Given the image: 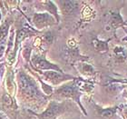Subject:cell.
Returning a JSON list of instances; mask_svg holds the SVG:
<instances>
[{"mask_svg":"<svg viewBox=\"0 0 127 119\" xmlns=\"http://www.w3.org/2000/svg\"><path fill=\"white\" fill-rule=\"evenodd\" d=\"M16 80L18 87V94L22 95V98L27 100H38L41 98H45L34 78L24 70L17 71Z\"/></svg>","mask_w":127,"mask_h":119,"instance_id":"1","label":"cell"},{"mask_svg":"<svg viewBox=\"0 0 127 119\" xmlns=\"http://www.w3.org/2000/svg\"><path fill=\"white\" fill-rule=\"evenodd\" d=\"M54 94H55V95H56V97L67 98V99H72L74 102H76L77 105L80 106L81 110L83 111V113L86 116V112H85V108L82 106L81 101H80V97L82 95V92L79 90L74 79L72 80V81H68V82L61 85L59 87L56 88V90H54Z\"/></svg>","mask_w":127,"mask_h":119,"instance_id":"2","label":"cell"},{"mask_svg":"<svg viewBox=\"0 0 127 119\" xmlns=\"http://www.w3.org/2000/svg\"><path fill=\"white\" fill-rule=\"evenodd\" d=\"M67 102L50 101L47 107L40 114L36 115L38 119H58L68 109Z\"/></svg>","mask_w":127,"mask_h":119,"instance_id":"3","label":"cell"},{"mask_svg":"<svg viewBox=\"0 0 127 119\" xmlns=\"http://www.w3.org/2000/svg\"><path fill=\"white\" fill-rule=\"evenodd\" d=\"M30 63H31V65L34 66V68L37 72H45V71H50V70L63 72L62 69L57 65L51 63L50 61H48L47 59L45 58V55H40V54L34 53L31 56Z\"/></svg>","mask_w":127,"mask_h":119,"instance_id":"4","label":"cell"},{"mask_svg":"<svg viewBox=\"0 0 127 119\" xmlns=\"http://www.w3.org/2000/svg\"><path fill=\"white\" fill-rule=\"evenodd\" d=\"M41 77L45 80L46 83H49L53 85H63L64 83L72 81L75 79V77L70 75H66L64 72H58V71H45L41 72Z\"/></svg>","mask_w":127,"mask_h":119,"instance_id":"5","label":"cell"},{"mask_svg":"<svg viewBox=\"0 0 127 119\" xmlns=\"http://www.w3.org/2000/svg\"><path fill=\"white\" fill-rule=\"evenodd\" d=\"M32 23L35 28L38 30H42L45 28L51 27L57 23L56 18L50 14L46 12H41V13H34L32 17Z\"/></svg>","mask_w":127,"mask_h":119,"instance_id":"6","label":"cell"},{"mask_svg":"<svg viewBox=\"0 0 127 119\" xmlns=\"http://www.w3.org/2000/svg\"><path fill=\"white\" fill-rule=\"evenodd\" d=\"M42 4L43 9L46 10V13L50 14L51 16H53L57 23L59 22V14H58V6L56 5V3L53 1H42L40 2Z\"/></svg>","mask_w":127,"mask_h":119,"instance_id":"7","label":"cell"},{"mask_svg":"<svg viewBox=\"0 0 127 119\" xmlns=\"http://www.w3.org/2000/svg\"><path fill=\"white\" fill-rule=\"evenodd\" d=\"M57 3L61 5V10L64 15L73 13L79 6L78 1H58Z\"/></svg>","mask_w":127,"mask_h":119,"instance_id":"8","label":"cell"},{"mask_svg":"<svg viewBox=\"0 0 127 119\" xmlns=\"http://www.w3.org/2000/svg\"><path fill=\"white\" fill-rule=\"evenodd\" d=\"M5 84H6V89L8 93L12 95L15 90H16V80H15V74L12 69H8L6 71V79H5Z\"/></svg>","mask_w":127,"mask_h":119,"instance_id":"9","label":"cell"},{"mask_svg":"<svg viewBox=\"0 0 127 119\" xmlns=\"http://www.w3.org/2000/svg\"><path fill=\"white\" fill-rule=\"evenodd\" d=\"M96 111L98 116L103 119H110L114 117L116 113L115 107H110V108H102L99 106H96Z\"/></svg>","mask_w":127,"mask_h":119,"instance_id":"10","label":"cell"},{"mask_svg":"<svg viewBox=\"0 0 127 119\" xmlns=\"http://www.w3.org/2000/svg\"><path fill=\"white\" fill-rule=\"evenodd\" d=\"M78 70L81 74H83L84 76H86V77H91V76H94L95 74V70L93 67L92 65L87 63H85V62H80L78 64Z\"/></svg>","mask_w":127,"mask_h":119,"instance_id":"11","label":"cell"},{"mask_svg":"<svg viewBox=\"0 0 127 119\" xmlns=\"http://www.w3.org/2000/svg\"><path fill=\"white\" fill-rule=\"evenodd\" d=\"M11 28V21L9 19H5L0 25V41L8 38Z\"/></svg>","mask_w":127,"mask_h":119,"instance_id":"12","label":"cell"},{"mask_svg":"<svg viewBox=\"0 0 127 119\" xmlns=\"http://www.w3.org/2000/svg\"><path fill=\"white\" fill-rule=\"evenodd\" d=\"M110 23L111 26L114 28H116L118 27H121L124 24L122 17L120 16V14L118 13H112L111 16H110Z\"/></svg>","mask_w":127,"mask_h":119,"instance_id":"13","label":"cell"},{"mask_svg":"<svg viewBox=\"0 0 127 119\" xmlns=\"http://www.w3.org/2000/svg\"><path fill=\"white\" fill-rule=\"evenodd\" d=\"M93 45L95 49H96V51H98V52H106V51L108 50L107 43L101 41V40L95 39L93 41Z\"/></svg>","mask_w":127,"mask_h":119,"instance_id":"14","label":"cell"},{"mask_svg":"<svg viewBox=\"0 0 127 119\" xmlns=\"http://www.w3.org/2000/svg\"><path fill=\"white\" fill-rule=\"evenodd\" d=\"M114 56H115V57H117V58H121V57H125V49L123 47H121V46H116V47L114 48Z\"/></svg>","mask_w":127,"mask_h":119,"instance_id":"15","label":"cell"},{"mask_svg":"<svg viewBox=\"0 0 127 119\" xmlns=\"http://www.w3.org/2000/svg\"><path fill=\"white\" fill-rule=\"evenodd\" d=\"M7 40H8V38L0 41V58L5 54L6 47H7Z\"/></svg>","mask_w":127,"mask_h":119,"instance_id":"16","label":"cell"},{"mask_svg":"<svg viewBox=\"0 0 127 119\" xmlns=\"http://www.w3.org/2000/svg\"><path fill=\"white\" fill-rule=\"evenodd\" d=\"M2 101L3 103L6 105V106H9L10 104H12V99H11V96L9 94H5V95H3Z\"/></svg>","mask_w":127,"mask_h":119,"instance_id":"17","label":"cell"},{"mask_svg":"<svg viewBox=\"0 0 127 119\" xmlns=\"http://www.w3.org/2000/svg\"><path fill=\"white\" fill-rule=\"evenodd\" d=\"M45 42L47 43V44H51L52 41H53L54 36L51 34V32H47V33L45 35Z\"/></svg>","mask_w":127,"mask_h":119,"instance_id":"18","label":"cell"},{"mask_svg":"<svg viewBox=\"0 0 127 119\" xmlns=\"http://www.w3.org/2000/svg\"><path fill=\"white\" fill-rule=\"evenodd\" d=\"M5 72V66L3 63H0V85H1V81H2V78L4 77V74Z\"/></svg>","mask_w":127,"mask_h":119,"instance_id":"19","label":"cell"},{"mask_svg":"<svg viewBox=\"0 0 127 119\" xmlns=\"http://www.w3.org/2000/svg\"><path fill=\"white\" fill-rule=\"evenodd\" d=\"M0 119H6L5 117V115L3 114L2 112H0Z\"/></svg>","mask_w":127,"mask_h":119,"instance_id":"20","label":"cell"},{"mask_svg":"<svg viewBox=\"0 0 127 119\" xmlns=\"http://www.w3.org/2000/svg\"><path fill=\"white\" fill-rule=\"evenodd\" d=\"M124 114H125V117L127 118V109H125V110H124Z\"/></svg>","mask_w":127,"mask_h":119,"instance_id":"21","label":"cell"},{"mask_svg":"<svg viewBox=\"0 0 127 119\" xmlns=\"http://www.w3.org/2000/svg\"><path fill=\"white\" fill-rule=\"evenodd\" d=\"M1 20H2V13H1V10H0V23H1Z\"/></svg>","mask_w":127,"mask_h":119,"instance_id":"22","label":"cell"},{"mask_svg":"<svg viewBox=\"0 0 127 119\" xmlns=\"http://www.w3.org/2000/svg\"><path fill=\"white\" fill-rule=\"evenodd\" d=\"M64 119H70V118H64Z\"/></svg>","mask_w":127,"mask_h":119,"instance_id":"23","label":"cell"}]
</instances>
